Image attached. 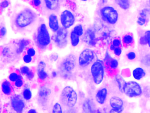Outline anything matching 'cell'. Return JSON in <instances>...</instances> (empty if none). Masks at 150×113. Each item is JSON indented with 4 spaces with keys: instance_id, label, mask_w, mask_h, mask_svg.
Here are the masks:
<instances>
[{
    "instance_id": "cell-1",
    "label": "cell",
    "mask_w": 150,
    "mask_h": 113,
    "mask_svg": "<svg viewBox=\"0 0 150 113\" xmlns=\"http://www.w3.org/2000/svg\"><path fill=\"white\" fill-rule=\"evenodd\" d=\"M37 18L35 11L30 9H24L18 13L15 20V24L17 28H26L32 24Z\"/></svg>"
},
{
    "instance_id": "cell-2",
    "label": "cell",
    "mask_w": 150,
    "mask_h": 113,
    "mask_svg": "<svg viewBox=\"0 0 150 113\" xmlns=\"http://www.w3.org/2000/svg\"><path fill=\"white\" fill-rule=\"evenodd\" d=\"M35 41L38 46L41 49L46 48L50 44V35L45 24H42L39 26L36 35Z\"/></svg>"
},
{
    "instance_id": "cell-3",
    "label": "cell",
    "mask_w": 150,
    "mask_h": 113,
    "mask_svg": "<svg viewBox=\"0 0 150 113\" xmlns=\"http://www.w3.org/2000/svg\"><path fill=\"white\" fill-rule=\"evenodd\" d=\"M62 104L68 108H72L75 106L78 99V95L75 90L70 86L63 89L60 96Z\"/></svg>"
},
{
    "instance_id": "cell-4",
    "label": "cell",
    "mask_w": 150,
    "mask_h": 113,
    "mask_svg": "<svg viewBox=\"0 0 150 113\" xmlns=\"http://www.w3.org/2000/svg\"><path fill=\"white\" fill-rule=\"evenodd\" d=\"M91 72L94 82L96 84H100L104 78V67L102 62L97 60L93 63L91 68Z\"/></svg>"
},
{
    "instance_id": "cell-5",
    "label": "cell",
    "mask_w": 150,
    "mask_h": 113,
    "mask_svg": "<svg viewBox=\"0 0 150 113\" xmlns=\"http://www.w3.org/2000/svg\"><path fill=\"white\" fill-rule=\"evenodd\" d=\"M123 92L128 97L134 98L141 96L142 89L141 86L137 82L130 81L125 83Z\"/></svg>"
},
{
    "instance_id": "cell-6",
    "label": "cell",
    "mask_w": 150,
    "mask_h": 113,
    "mask_svg": "<svg viewBox=\"0 0 150 113\" xmlns=\"http://www.w3.org/2000/svg\"><path fill=\"white\" fill-rule=\"evenodd\" d=\"M100 14L103 20L110 24H116L118 20V12L115 9L111 6H106L103 8L101 9Z\"/></svg>"
},
{
    "instance_id": "cell-7",
    "label": "cell",
    "mask_w": 150,
    "mask_h": 113,
    "mask_svg": "<svg viewBox=\"0 0 150 113\" xmlns=\"http://www.w3.org/2000/svg\"><path fill=\"white\" fill-rule=\"evenodd\" d=\"M52 40L56 46L59 48H63L67 46L68 41V32L67 29L62 27L55 32Z\"/></svg>"
},
{
    "instance_id": "cell-8",
    "label": "cell",
    "mask_w": 150,
    "mask_h": 113,
    "mask_svg": "<svg viewBox=\"0 0 150 113\" xmlns=\"http://www.w3.org/2000/svg\"><path fill=\"white\" fill-rule=\"evenodd\" d=\"M76 65V58L73 55L67 56L61 63L60 66L62 74H69L74 69Z\"/></svg>"
},
{
    "instance_id": "cell-9",
    "label": "cell",
    "mask_w": 150,
    "mask_h": 113,
    "mask_svg": "<svg viewBox=\"0 0 150 113\" xmlns=\"http://www.w3.org/2000/svg\"><path fill=\"white\" fill-rule=\"evenodd\" d=\"M60 20L63 27L67 29L74 25L75 18L73 13L71 11L65 10L61 13Z\"/></svg>"
},
{
    "instance_id": "cell-10",
    "label": "cell",
    "mask_w": 150,
    "mask_h": 113,
    "mask_svg": "<svg viewBox=\"0 0 150 113\" xmlns=\"http://www.w3.org/2000/svg\"><path fill=\"white\" fill-rule=\"evenodd\" d=\"M94 58L95 54L93 51L90 49H86L80 55L79 64L81 67H86L92 62Z\"/></svg>"
},
{
    "instance_id": "cell-11",
    "label": "cell",
    "mask_w": 150,
    "mask_h": 113,
    "mask_svg": "<svg viewBox=\"0 0 150 113\" xmlns=\"http://www.w3.org/2000/svg\"><path fill=\"white\" fill-rule=\"evenodd\" d=\"M11 104L14 110L17 113H23L25 105L19 95H14L11 98Z\"/></svg>"
},
{
    "instance_id": "cell-12",
    "label": "cell",
    "mask_w": 150,
    "mask_h": 113,
    "mask_svg": "<svg viewBox=\"0 0 150 113\" xmlns=\"http://www.w3.org/2000/svg\"><path fill=\"white\" fill-rule=\"evenodd\" d=\"M83 40L84 41L90 46H95L96 41L94 31L92 29H87L84 34Z\"/></svg>"
},
{
    "instance_id": "cell-13",
    "label": "cell",
    "mask_w": 150,
    "mask_h": 113,
    "mask_svg": "<svg viewBox=\"0 0 150 113\" xmlns=\"http://www.w3.org/2000/svg\"><path fill=\"white\" fill-rule=\"evenodd\" d=\"M49 26L50 29L54 32H57L60 28L58 18L55 14H51L49 16Z\"/></svg>"
},
{
    "instance_id": "cell-14",
    "label": "cell",
    "mask_w": 150,
    "mask_h": 113,
    "mask_svg": "<svg viewBox=\"0 0 150 113\" xmlns=\"http://www.w3.org/2000/svg\"><path fill=\"white\" fill-rule=\"evenodd\" d=\"M108 95V90L106 88H103L96 93V99L98 103L103 104L105 103Z\"/></svg>"
},
{
    "instance_id": "cell-15",
    "label": "cell",
    "mask_w": 150,
    "mask_h": 113,
    "mask_svg": "<svg viewBox=\"0 0 150 113\" xmlns=\"http://www.w3.org/2000/svg\"><path fill=\"white\" fill-rule=\"evenodd\" d=\"M44 2L46 8L52 11H57L60 6L59 0H44Z\"/></svg>"
},
{
    "instance_id": "cell-16",
    "label": "cell",
    "mask_w": 150,
    "mask_h": 113,
    "mask_svg": "<svg viewBox=\"0 0 150 113\" xmlns=\"http://www.w3.org/2000/svg\"><path fill=\"white\" fill-rule=\"evenodd\" d=\"M123 104L122 99L117 96H113L110 99V105L112 108L123 107Z\"/></svg>"
},
{
    "instance_id": "cell-17",
    "label": "cell",
    "mask_w": 150,
    "mask_h": 113,
    "mask_svg": "<svg viewBox=\"0 0 150 113\" xmlns=\"http://www.w3.org/2000/svg\"><path fill=\"white\" fill-rule=\"evenodd\" d=\"M146 73L144 70L141 67H137L132 71V76L136 80H139L145 76Z\"/></svg>"
},
{
    "instance_id": "cell-18",
    "label": "cell",
    "mask_w": 150,
    "mask_h": 113,
    "mask_svg": "<svg viewBox=\"0 0 150 113\" xmlns=\"http://www.w3.org/2000/svg\"><path fill=\"white\" fill-rule=\"evenodd\" d=\"M83 110L85 113H96L93 103L90 100H87L83 104Z\"/></svg>"
},
{
    "instance_id": "cell-19",
    "label": "cell",
    "mask_w": 150,
    "mask_h": 113,
    "mask_svg": "<svg viewBox=\"0 0 150 113\" xmlns=\"http://www.w3.org/2000/svg\"><path fill=\"white\" fill-rule=\"evenodd\" d=\"M30 43L29 40L23 39L20 40L18 43V48L16 49V53L18 54L22 53L23 51Z\"/></svg>"
},
{
    "instance_id": "cell-20",
    "label": "cell",
    "mask_w": 150,
    "mask_h": 113,
    "mask_svg": "<svg viewBox=\"0 0 150 113\" xmlns=\"http://www.w3.org/2000/svg\"><path fill=\"white\" fill-rule=\"evenodd\" d=\"M2 91L3 93L6 95H9L12 93V88H11V84L9 81L6 80L2 83Z\"/></svg>"
},
{
    "instance_id": "cell-21",
    "label": "cell",
    "mask_w": 150,
    "mask_h": 113,
    "mask_svg": "<svg viewBox=\"0 0 150 113\" xmlns=\"http://www.w3.org/2000/svg\"><path fill=\"white\" fill-rule=\"evenodd\" d=\"M71 44L74 47L77 46L80 42V36L77 35L73 30L71 31L70 35Z\"/></svg>"
},
{
    "instance_id": "cell-22",
    "label": "cell",
    "mask_w": 150,
    "mask_h": 113,
    "mask_svg": "<svg viewBox=\"0 0 150 113\" xmlns=\"http://www.w3.org/2000/svg\"><path fill=\"white\" fill-rule=\"evenodd\" d=\"M117 4L123 9L127 10L130 5L129 0H115Z\"/></svg>"
},
{
    "instance_id": "cell-23",
    "label": "cell",
    "mask_w": 150,
    "mask_h": 113,
    "mask_svg": "<svg viewBox=\"0 0 150 113\" xmlns=\"http://www.w3.org/2000/svg\"><path fill=\"white\" fill-rule=\"evenodd\" d=\"M50 93V91L49 88L43 87L39 90V95L41 98H47Z\"/></svg>"
},
{
    "instance_id": "cell-24",
    "label": "cell",
    "mask_w": 150,
    "mask_h": 113,
    "mask_svg": "<svg viewBox=\"0 0 150 113\" xmlns=\"http://www.w3.org/2000/svg\"><path fill=\"white\" fill-rule=\"evenodd\" d=\"M72 30L76 34L79 35L80 37L82 36L84 34L83 26L80 24L75 26Z\"/></svg>"
},
{
    "instance_id": "cell-25",
    "label": "cell",
    "mask_w": 150,
    "mask_h": 113,
    "mask_svg": "<svg viewBox=\"0 0 150 113\" xmlns=\"http://www.w3.org/2000/svg\"><path fill=\"white\" fill-rule=\"evenodd\" d=\"M23 98L26 100H29L32 97V93L29 88H26L23 90Z\"/></svg>"
},
{
    "instance_id": "cell-26",
    "label": "cell",
    "mask_w": 150,
    "mask_h": 113,
    "mask_svg": "<svg viewBox=\"0 0 150 113\" xmlns=\"http://www.w3.org/2000/svg\"><path fill=\"white\" fill-rule=\"evenodd\" d=\"M116 79L117 82V84H118L119 90L121 92H123L124 87L125 84L126 82L120 76H117L116 78Z\"/></svg>"
},
{
    "instance_id": "cell-27",
    "label": "cell",
    "mask_w": 150,
    "mask_h": 113,
    "mask_svg": "<svg viewBox=\"0 0 150 113\" xmlns=\"http://www.w3.org/2000/svg\"><path fill=\"white\" fill-rule=\"evenodd\" d=\"M52 113H63L62 107L59 103H56L53 106Z\"/></svg>"
},
{
    "instance_id": "cell-28",
    "label": "cell",
    "mask_w": 150,
    "mask_h": 113,
    "mask_svg": "<svg viewBox=\"0 0 150 113\" xmlns=\"http://www.w3.org/2000/svg\"><path fill=\"white\" fill-rule=\"evenodd\" d=\"M38 77L41 80H44L48 77V74L45 70L38 71Z\"/></svg>"
},
{
    "instance_id": "cell-29",
    "label": "cell",
    "mask_w": 150,
    "mask_h": 113,
    "mask_svg": "<svg viewBox=\"0 0 150 113\" xmlns=\"http://www.w3.org/2000/svg\"><path fill=\"white\" fill-rule=\"evenodd\" d=\"M133 38L132 36L129 34L125 35L123 37V42L126 44H131L133 42Z\"/></svg>"
},
{
    "instance_id": "cell-30",
    "label": "cell",
    "mask_w": 150,
    "mask_h": 113,
    "mask_svg": "<svg viewBox=\"0 0 150 113\" xmlns=\"http://www.w3.org/2000/svg\"><path fill=\"white\" fill-rule=\"evenodd\" d=\"M22 77L15 72H13L10 74L9 76V79L12 82H16L19 79L21 78Z\"/></svg>"
},
{
    "instance_id": "cell-31",
    "label": "cell",
    "mask_w": 150,
    "mask_h": 113,
    "mask_svg": "<svg viewBox=\"0 0 150 113\" xmlns=\"http://www.w3.org/2000/svg\"><path fill=\"white\" fill-rule=\"evenodd\" d=\"M118 65V62L116 59H113L110 61V68L112 69H115Z\"/></svg>"
},
{
    "instance_id": "cell-32",
    "label": "cell",
    "mask_w": 150,
    "mask_h": 113,
    "mask_svg": "<svg viewBox=\"0 0 150 113\" xmlns=\"http://www.w3.org/2000/svg\"><path fill=\"white\" fill-rule=\"evenodd\" d=\"M146 19L145 18L143 17L139 16L138 18L137 22L139 25L140 26L144 25L146 23Z\"/></svg>"
},
{
    "instance_id": "cell-33",
    "label": "cell",
    "mask_w": 150,
    "mask_h": 113,
    "mask_svg": "<svg viewBox=\"0 0 150 113\" xmlns=\"http://www.w3.org/2000/svg\"><path fill=\"white\" fill-rule=\"evenodd\" d=\"M147 44L150 47V31H147L145 32L144 35Z\"/></svg>"
},
{
    "instance_id": "cell-34",
    "label": "cell",
    "mask_w": 150,
    "mask_h": 113,
    "mask_svg": "<svg viewBox=\"0 0 150 113\" xmlns=\"http://www.w3.org/2000/svg\"><path fill=\"white\" fill-rule=\"evenodd\" d=\"M30 70L29 68L26 66H23L20 69L21 73L23 75H26Z\"/></svg>"
},
{
    "instance_id": "cell-35",
    "label": "cell",
    "mask_w": 150,
    "mask_h": 113,
    "mask_svg": "<svg viewBox=\"0 0 150 113\" xmlns=\"http://www.w3.org/2000/svg\"><path fill=\"white\" fill-rule=\"evenodd\" d=\"M27 54L31 56H34L36 54V51L33 48H30L27 50Z\"/></svg>"
},
{
    "instance_id": "cell-36",
    "label": "cell",
    "mask_w": 150,
    "mask_h": 113,
    "mask_svg": "<svg viewBox=\"0 0 150 113\" xmlns=\"http://www.w3.org/2000/svg\"><path fill=\"white\" fill-rule=\"evenodd\" d=\"M124 107L120 108H112L109 111V113H122L123 111Z\"/></svg>"
},
{
    "instance_id": "cell-37",
    "label": "cell",
    "mask_w": 150,
    "mask_h": 113,
    "mask_svg": "<svg viewBox=\"0 0 150 113\" xmlns=\"http://www.w3.org/2000/svg\"><path fill=\"white\" fill-rule=\"evenodd\" d=\"M46 67V64L43 61H41L38 64V71L45 70Z\"/></svg>"
},
{
    "instance_id": "cell-38",
    "label": "cell",
    "mask_w": 150,
    "mask_h": 113,
    "mask_svg": "<svg viewBox=\"0 0 150 113\" xmlns=\"http://www.w3.org/2000/svg\"><path fill=\"white\" fill-rule=\"evenodd\" d=\"M127 58L130 60H133L136 58V54L134 52H130L127 54Z\"/></svg>"
},
{
    "instance_id": "cell-39",
    "label": "cell",
    "mask_w": 150,
    "mask_h": 113,
    "mask_svg": "<svg viewBox=\"0 0 150 113\" xmlns=\"http://www.w3.org/2000/svg\"><path fill=\"white\" fill-rule=\"evenodd\" d=\"M23 60L26 63H29L32 61V56L28 54L25 55L23 56Z\"/></svg>"
},
{
    "instance_id": "cell-40",
    "label": "cell",
    "mask_w": 150,
    "mask_h": 113,
    "mask_svg": "<svg viewBox=\"0 0 150 113\" xmlns=\"http://www.w3.org/2000/svg\"><path fill=\"white\" fill-rule=\"evenodd\" d=\"M9 5V3L8 1L4 0L1 2V7L2 9H6V8L8 7Z\"/></svg>"
},
{
    "instance_id": "cell-41",
    "label": "cell",
    "mask_w": 150,
    "mask_h": 113,
    "mask_svg": "<svg viewBox=\"0 0 150 113\" xmlns=\"http://www.w3.org/2000/svg\"><path fill=\"white\" fill-rule=\"evenodd\" d=\"M23 81L22 78L16 80L15 83V85L17 87H21L23 86Z\"/></svg>"
},
{
    "instance_id": "cell-42",
    "label": "cell",
    "mask_w": 150,
    "mask_h": 113,
    "mask_svg": "<svg viewBox=\"0 0 150 113\" xmlns=\"http://www.w3.org/2000/svg\"><path fill=\"white\" fill-rule=\"evenodd\" d=\"M7 32V31L6 27L2 26V27H1V30H0V34H1V37H4L6 34Z\"/></svg>"
},
{
    "instance_id": "cell-43",
    "label": "cell",
    "mask_w": 150,
    "mask_h": 113,
    "mask_svg": "<svg viewBox=\"0 0 150 113\" xmlns=\"http://www.w3.org/2000/svg\"><path fill=\"white\" fill-rule=\"evenodd\" d=\"M114 54L117 56L121 55L122 53V50L120 48L116 47L114 50Z\"/></svg>"
},
{
    "instance_id": "cell-44",
    "label": "cell",
    "mask_w": 150,
    "mask_h": 113,
    "mask_svg": "<svg viewBox=\"0 0 150 113\" xmlns=\"http://www.w3.org/2000/svg\"><path fill=\"white\" fill-rule=\"evenodd\" d=\"M26 76L28 79H29V80H31L34 78L35 75H34V72L30 70L26 74Z\"/></svg>"
},
{
    "instance_id": "cell-45",
    "label": "cell",
    "mask_w": 150,
    "mask_h": 113,
    "mask_svg": "<svg viewBox=\"0 0 150 113\" xmlns=\"http://www.w3.org/2000/svg\"><path fill=\"white\" fill-rule=\"evenodd\" d=\"M121 41L118 39H115L113 41V45L115 46V47L119 46L121 45Z\"/></svg>"
},
{
    "instance_id": "cell-46",
    "label": "cell",
    "mask_w": 150,
    "mask_h": 113,
    "mask_svg": "<svg viewBox=\"0 0 150 113\" xmlns=\"http://www.w3.org/2000/svg\"><path fill=\"white\" fill-rule=\"evenodd\" d=\"M33 5L35 7H39L42 4V1L41 0H33Z\"/></svg>"
},
{
    "instance_id": "cell-47",
    "label": "cell",
    "mask_w": 150,
    "mask_h": 113,
    "mask_svg": "<svg viewBox=\"0 0 150 113\" xmlns=\"http://www.w3.org/2000/svg\"><path fill=\"white\" fill-rule=\"evenodd\" d=\"M139 43H140L141 45H146V44H147V42H146L144 36H142V37L140 38V39H139Z\"/></svg>"
},
{
    "instance_id": "cell-48",
    "label": "cell",
    "mask_w": 150,
    "mask_h": 113,
    "mask_svg": "<svg viewBox=\"0 0 150 113\" xmlns=\"http://www.w3.org/2000/svg\"><path fill=\"white\" fill-rule=\"evenodd\" d=\"M8 52H9V49L8 48H5L2 51V54L3 55L6 56L8 54Z\"/></svg>"
},
{
    "instance_id": "cell-49",
    "label": "cell",
    "mask_w": 150,
    "mask_h": 113,
    "mask_svg": "<svg viewBox=\"0 0 150 113\" xmlns=\"http://www.w3.org/2000/svg\"><path fill=\"white\" fill-rule=\"evenodd\" d=\"M52 57V60H53V61H56L57 60L58 58V56L57 54H53L52 55V56H51Z\"/></svg>"
},
{
    "instance_id": "cell-50",
    "label": "cell",
    "mask_w": 150,
    "mask_h": 113,
    "mask_svg": "<svg viewBox=\"0 0 150 113\" xmlns=\"http://www.w3.org/2000/svg\"><path fill=\"white\" fill-rule=\"evenodd\" d=\"M57 73L56 72L53 71L52 72V77L55 78L56 77H57Z\"/></svg>"
},
{
    "instance_id": "cell-51",
    "label": "cell",
    "mask_w": 150,
    "mask_h": 113,
    "mask_svg": "<svg viewBox=\"0 0 150 113\" xmlns=\"http://www.w3.org/2000/svg\"><path fill=\"white\" fill-rule=\"evenodd\" d=\"M28 113H37V111L35 109H30V110H29Z\"/></svg>"
},
{
    "instance_id": "cell-52",
    "label": "cell",
    "mask_w": 150,
    "mask_h": 113,
    "mask_svg": "<svg viewBox=\"0 0 150 113\" xmlns=\"http://www.w3.org/2000/svg\"><path fill=\"white\" fill-rule=\"evenodd\" d=\"M115 46H114V45L112 44V45H111V46H110V49H111V50H114V49H115Z\"/></svg>"
},
{
    "instance_id": "cell-53",
    "label": "cell",
    "mask_w": 150,
    "mask_h": 113,
    "mask_svg": "<svg viewBox=\"0 0 150 113\" xmlns=\"http://www.w3.org/2000/svg\"><path fill=\"white\" fill-rule=\"evenodd\" d=\"M81 1H88V0H81Z\"/></svg>"
}]
</instances>
